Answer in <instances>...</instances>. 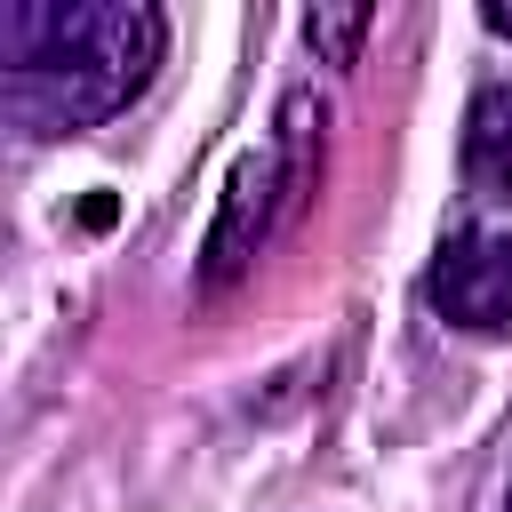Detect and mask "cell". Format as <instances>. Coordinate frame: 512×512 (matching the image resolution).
Instances as JSON below:
<instances>
[{"mask_svg":"<svg viewBox=\"0 0 512 512\" xmlns=\"http://www.w3.org/2000/svg\"><path fill=\"white\" fill-rule=\"evenodd\" d=\"M504 512H512V496H504Z\"/></svg>","mask_w":512,"mask_h":512,"instance_id":"8","label":"cell"},{"mask_svg":"<svg viewBox=\"0 0 512 512\" xmlns=\"http://www.w3.org/2000/svg\"><path fill=\"white\" fill-rule=\"evenodd\" d=\"M168 56L152 0H8L0 8V120L16 136H80L128 112Z\"/></svg>","mask_w":512,"mask_h":512,"instance_id":"1","label":"cell"},{"mask_svg":"<svg viewBox=\"0 0 512 512\" xmlns=\"http://www.w3.org/2000/svg\"><path fill=\"white\" fill-rule=\"evenodd\" d=\"M320 128H328L320 96H312V88H288L280 112H272V144H256V152L232 160L224 200H216L208 240H200V296L232 288V280L264 256V240L304 208V192H312V176H320Z\"/></svg>","mask_w":512,"mask_h":512,"instance_id":"2","label":"cell"},{"mask_svg":"<svg viewBox=\"0 0 512 512\" xmlns=\"http://www.w3.org/2000/svg\"><path fill=\"white\" fill-rule=\"evenodd\" d=\"M424 296L448 328L464 336H504L512 328V232H464L432 256Z\"/></svg>","mask_w":512,"mask_h":512,"instance_id":"3","label":"cell"},{"mask_svg":"<svg viewBox=\"0 0 512 512\" xmlns=\"http://www.w3.org/2000/svg\"><path fill=\"white\" fill-rule=\"evenodd\" d=\"M464 184L480 200H512V80L480 88L464 112Z\"/></svg>","mask_w":512,"mask_h":512,"instance_id":"4","label":"cell"},{"mask_svg":"<svg viewBox=\"0 0 512 512\" xmlns=\"http://www.w3.org/2000/svg\"><path fill=\"white\" fill-rule=\"evenodd\" d=\"M480 24H488L496 40H512V0H480Z\"/></svg>","mask_w":512,"mask_h":512,"instance_id":"6","label":"cell"},{"mask_svg":"<svg viewBox=\"0 0 512 512\" xmlns=\"http://www.w3.org/2000/svg\"><path fill=\"white\" fill-rule=\"evenodd\" d=\"M80 224H88V232H104V224H112V200H104V192H96V200H80Z\"/></svg>","mask_w":512,"mask_h":512,"instance_id":"7","label":"cell"},{"mask_svg":"<svg viewBox=\"0 0 512 512\" xmlns=\"http://www.w3.org/2000/svg\"><path fill=\"white\" fill-rule=\"evenodd\" d=\"M376 32V8L368 0H320V8H304V40H312V56L320 64H360V40Z\"/></svg>","mask_w":512,"mask_h":512,"instance_id":"5","label":"cell"}]
</instances>
